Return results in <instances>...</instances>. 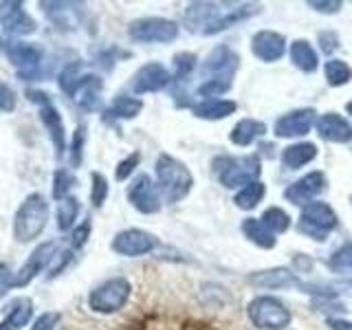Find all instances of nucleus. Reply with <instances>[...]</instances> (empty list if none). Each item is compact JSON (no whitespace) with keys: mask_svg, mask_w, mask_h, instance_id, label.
Returning <instances> with one entry per match:
<instances>
[{"mask_svg":"<svg viewBox=\"0 0 352 330\" xmlns=\"http://www.w3.org/2000/svg\"><path fill=\"white\" fill-rule=\"evenodd\" d=\"M238 62H240L238 53L231 51L227 44H218L216 49L209 51L201 66L205 82L198 86V95L207 99H216L220 95H225L231 88V84H234Z\"/></svg>","mask_w":352,"mask_h":330,"instance_id":"1","label":"nucleus"},{"mask_svg":"<svg viewBox=\"0 0 352 330\" xmlns=\"http://www.w3.org/2000/svg\"><path fill=\"white\" fill-rule=\"evenodd\" d=\"M51 218V205L47 201V196L40 192H31L25 196L14 214V225H11V234L14 240L20 245H31L36 242L44 229L49 225Z\"/></svg>","mask_w":352,"mask_h":330,"instance_id":"2","label":"nucleus"},{"mask_svg":"<svg viewBox=\"0 0 352 330\" xmlns=\"http://www.w3.org/2000/svg\"><path fill=\"white\" fill-rule=\"evenodd\" d=\"M58 86L64 95L75 99L84 110H97L102 106V80L93 73H84L82 62H69L58 75Z\"/></svg>","mask_w":352,"mask_h":330,"instance_id":"3","label":"nucleus"},{"mask_svg":"<svg viewBox=\"0 0 352 330\" xmlns=\"http://www.w3.org/2000/svg\"><path fill=\"white\" fill-rule=\"evenodd\" d=\"M154 174H157L159 194L163 196L165 203H181L192 192L194 176L190 168L183 161L174 159L172 154H159L157 163H154Z\"/></svg>","mask_w":352,"mask_h":330,"instance_id":"4","label":"nucleus"},{"mask_svg":"<svg viewBox=\"0 0 352 330\" xmlns=\"http://www.w3.org/2000/svg\"><path fill=\"white\" fill-rule=\"evenodd\" d=\"M130 293H132L130 280L117 275V278H108L104 282H99L97 286H93V289L88 291L86 304L97 315H113V313H119L121 308L128 304Z\"/></svg>","mask_w":352,"mask_h":330,"instance_id":"5","label":"nucleus"},{"mask_svg":"<svg viewBox=\"0 0 352 330\" xmlns=\"http://www.w3.org/2000/svg\"><path fill=\"white\" fill-rule=\"evenodd\" d=\"M0 51L5 53V58L11 62L22 82H36L40 77L44 60V51L40 44L25 40H3L0 42Z\"/></svg>","mask_w":352,"mask_h":330,"instance_id":"6","label":"nucleus"},{"mask_svg":"<svg viewBox=\"0 0 352 330\" xmlns=\"http://www.w3.org/2000/svg\"><path fill=\"white\" fill-rule=\"evenodd\" d=\"M25 97L29 99L31 104L38 106V115H40V124L44 126V130L49 132V139L53 143L55 157L62 159L64 152L69 150L66 148V128H64V119L60 115L58 106L53 104V99L49 93L40 91V88H27Z\"/></svg>","mask_w":352,"mask_h":330,"instance_id":"7","label":"nucleus"},{"mask_svg":"<svg viewBox=\"0 0 352 330\" xmlns=\"http://www.w3.org/2000/svg\"><path fill=\"white\" fill-rule=\"evenodd\" d=\"M214 174L223 187L236 190V187H245L253 181H258L262 172L258 157H218L212 161Z\"/></svg>","mask_w":352,"mask_h":330,"instance_id":"8","label":"nucleus"},{"mask_svg":"<svg viewBox=\"0 0 352 330\" xmlns=\"http://www.w3.org/2000/svg\"><path fill=\"white\" fill-rule=\"evenodd\" d=\"M337 225H339V218L335 214V209L328 203L315 201L304 207L300 223H297V231L315 242H324L337 229Z\"/></svg>","mask_w":352,"mask_h":330,"instance_id":"9","label":"nucleus"},{"mask_svg":"<svg viewBox=\"0 0 352 330\" xmlns=\"http://www.w3.org/2000/svg\"><path fill=\"white\" fill-rule=\"evenodd\" d=\"M249 319L260 330H284L291 324V311L278 297L260 295L249 304Z\"/></svg>","mask_w":352,"mask_h":330,"instance_id":"10","label":"nucleus"},{"mask_svg":"<svg viewBox=\"0 0 352 330\" xmlns=\"http://www.w3.org/2000/svg\"><path fill=\"white\" fill-rule=\"evenodd\" d=\"M128 38L146 44H170L179 38V25L170 18H137L128 25Z\"/></svg>","mask_w":352,"mask_h":330,"instance_id":"11","label":"nucleus"},{"mask_svg":"<svg viewBox=\"0 0 352 330\" xmlns=\"http://www.w3.org/2000/svg\"><path fill=\"white\" fill-rule=\"evenodd\" d=\"M0 29L9 38L20 40L38 31V22L25 9L22 0H3L0 3Z\"/></svg>","mask_w":352,"mask_h":330,"instance_id":"12","label":"nucleus"},{"mask_svg":"<svg viewBox=\"0 0 352 330\" xmlns=\"http://www.w3.org/2000/svg\"><path fill=\"white\" fill-rule=\"evenodd\" d=\"M58 253H60V245L55 240H47L36 245V249L29 253V258L16 273V289H25V286H29L40 273L49 271L53 260L58 258Z\"/></svg>","mask_w":352,"mask_h":330,"instance_id":"13","label":"nucleus"},{"mask_svg":"<svg viewBox=\"0 0 352 330\" xmlns=\"http://www.w3.org/2000/svg\"><path fill=\"white\" fill-rule=\"evenodd\" d=\"M159 247L157 236H152L146 229H124L117 231L113 242H110V249H113L117 256L124 258H141L148 256L154 249Z\"/></svg>","mask_w":352,"mask_h":330,"instance_id":"14","label":"nucleus"},{"mask_svg":"<svg viewBox=\"0 0 352 330\" xmlns=\"http://www.w3.org/2000/svg\"><path fill=\"white\" fill-rule=\"evenodd\" d=\"M227 11L229 9H223L216 3H192L187 5L183 14V25L192 33L201 31L205 36H212V33H216L220 20H223Z\"/></svg>","mask_w":352,"mask_h":330,"instance_id":"15","label":"nucleus"},{"mask_svg":"<svg viewBox=\"0 0 352 330\" xmlns=\"http://www.w3.org/2000/svg\"><path fill=\"white\" fill-rule=\"evenodd\" d=\"M128 203L137 209L139 214H157L161 209L159 187L148 174H137L128 185Z\"/></svg>","mask_w":352,"mask_h":330,"instance_id":"16","label":"nucleus"},{"mask_svg":"<svg viewBox=\"0 0 352 330\" xmlns=\"http://www.w3.org/2000/svg\"><path fill=\"white\" fill-rule=\"evenodd\" d=\"M172 84V75L159 62H148L132 75L130 80V91L135 95H148V93H159L163 88Z\"/></svg>","mask_w":352,"mask_h":330,"instance_id":"17","label":"nucleus"},{"mask_svg":"<svg viewBox=\"0 0 352 330\" xmlns=\"http://www.w3.org/2000/svg\"><path fill=\"white\" fill-rule=\"evenodd\" d=\"M326 190V174L324 172H311L304 179H297L293 185L284 190V198L291 205L306 207L315 203V198Z\"/></svg>","mask_w":352,"mask_h":330,"instance_id":"18","label":"nucleus"},{"mask_svg":"<svg viewBox=\"0 0 352 330\" xmlns=\"http://www.w3.org/2000/svg\"><path fill=\"white\" fill-rule=\"evenodd\" d=\"M313 124H315V110L313 108H297V110H291V113L282 115L278 121H275L273 132H275V137H280V139H295V137L308 135Z\"/></svg>","mask_w":352,"mask_h":330,"instance_id":"19","label":"nucleus"},{"mask_svg":"<svg viewBox=\"0 0 352 330\" xmlns=\"http://www.w3.org/2000/svg\"><path fill=\"white\" fill-rule=\"evenodd\" d=\"M251 51L258 60L262 62H278L284 58L286 53V38L278 31H258L256 36L251 38Z\"/></svg>","mask_w":352,"mask_h":330,"instance_id":"20","label":"nucleus"},{"mask_svg":"<svg viewBox=\"0 0 352 330\" xmlns=\"http://www.w3.org/2000/svg\"><path fill=\"white\" fill-rule=\"evenodd\" d=\"M315 126H317V135L324 141H330V143H350L352 141V124L346 117H341L337 113L322 115L315 121Z\"/></svg>","mask_w":352,"mask_h":330,"instance_id":"21","label":"nucleus"},{"mask_svg":"<svg viewBox=\"0 0 352 330\" xmlns=\"http://www.w3.org/2000/svg\"><path fill=\"white\" fill-rule=\"evenodd\" d=\"M249 282L258 289H291V286H300L302 282L300 278L286 267H275V269H267V271H256L249 275Z\"/></svg>","mask_w":352,"mask_h":330,"instance_id":"22","label":"nucleus"},{"mask_svg":"<svg viewBox=\"0 0 352 330\" xmlns=\"http://www.w3.org/2000/svg\"><path fill=\"white\" fill-rule=\"evenodd\" d=\"M33 302L31 297H16L7 306L5 317L0 319V330H22L33 322Z\"/></svg>","mask_w":352,"mask_h":330,"instance_id":"23","label":"nucleus"},{"mask_svg":"<svg viewBox=\"0 0 352 330\" xmlns=\"http://www.w3.org/2000/svg\"><path fill=\"white\" fill-rule=\"evenodd\" d=\"M143 110V102L139 97H132V95H117L110 106L104 110V121L106 124H113V121H128V119H135L141 115Z\"/></svg>","mask_w":352,"mask_h":330,"instance_id":"24","label":"nucleus"},{"mask_svg":"<svg viewBox=\"0 0 352 330\" xmlns=\"http://www.w3.org/2000/svg\"><path fill=\"white\" fill-rule=\"evenodd\" d=\"M264 132H267V126L262 124L258 119H240L238 124L234 126V130L229 132V141L234 146L247 148L251 143H256Z\"/></svg>","mask_w":352,"mask_h":330,"instance_id":"25","label":"nucleus"},{"mask_svg":"<svg viewBox=\"0 0 352 330\" xmlns=\"http://www.w3.org/2000/svg\"><path fill=\"white\" fill-rule=\"evenodd\" d=\"M317 157V146L311 141L293 143L282 152V165L286 170H300Z\"/></svg>","mask_w":352,"mask_h":330,"instance_id":"26","label":"nucleus"},{"mask_svg":"<svg viewBox=\"0 0 352 330\" xmlns=\"http://www.w3.org/2000/svg\"><path fill=\"white\" fill-rule=\"evenodd\" d=\"M289 58L295 64V69H300L304 73H315L319 69L317 51L308 40H295L289 47Z\"/></svg>","mask_w":352,"mask_h":330,"instance_id":"27","label":"nucleus"},{"mask_svg":"<svg viewBox=\"0 0 352 330\" xmlns=\"http://www.w3.org/2000/svg\"><path fill=\"white\" fill-rule=\"evenodd\" d=\"M236 108H238V104L234 99H205V102L194 106V115L198 119L216 121V119H225L229 115H234Z\"/></svg>","mask_w":352,"mask_h":330,"instance_id":"28","label":"nucleus"},{"mask_svg":"<svg viewBox=\"0 0 352 330\" xmlns=\"http://www.w3.org/2000/svg\"><path fill=\"white\" fill-rule=\"evenodd\" d=\"M242 234H245L253 245H258L262 249H273L278 245V238H275L273 231L262 223L260 218H245L242 220Z\"/></svg>","mask_w":352,"mask_h":330,"instance_id":"29","label":"nucleus"},{"mask_svg":"<svg viewBox=\"0 0 352 330\" xmlns=\"http://www.w3.org/2000/svg\"><path fill=\"white\" fill-rule=\"evenodd\" d=\"M80 212H82V205L75 196L64 198V201L58 203V209H55V225H58L60 231H73L77 227Z\"/></svg>","mask_w":352,"mask_h":330,"instance_id":"30","label":"nucleus"},{"mask_svg":"<svg viewBox=\"0 0 352 330\" xmlns=\"http://www.w3.org/2000/svg\"><path fill=\"white\" fill-rule=\"evenodd\" d=\"M77 185V179L71 170L66 168H58L53 172V181H51V196L55 203L64 201V198L71 196V190Z\"/></svg>","mask_w":352,"mask_h":330,"instance_id":"31","label":"nucleus"},{"mask_svg":"<svg viewBox=\"0 0 352 330\" xmlns=\"http://www.w3.org/2000/svg\"><path fill=\"white\" fill-rule=\"evenodd\" d=\"M324 75H326L328 86L339 88V86H346L352 80V69L344 60H328L324 64Z\"/></svg>","mask_w":352,"mask_h":330,"instance_id":"32","label":"nucleus"},{"mask_svg":"<svg viewBox=\"0 0 352 330\" xmlns=\"http://www.w3.org/2000/svg\"><path fill=\"white\" fill-rule=\"evenodd\" d=\"M264 192H267V190H264V183L253 181V183H249V185L242 187V190L236 194L234 203H236V207H240V209H253V207H258V205L262 203Z\"/></svg>","mask_w":352,"mask_h":330,"instance_id":"33","label":"nucleus"},{"mask_svg":"<svg viewBox=\"0 0 352 330\" xmlns=\"http://www.w3.org/2000/svg\"><path fill=\"white\" fill-rule=\"evenodd\" d=\"M260 220L273 231V234H284V231L291 227V218H289V214H286L284 209H280V207H269V209H264V214H262Z\"/></svg>","mask_w":352,"mask_h":330,"instance_id":"34","label":"nucleus"},{"mask_svg":"<svg viewBox=\"0 0 352 330\" xmlns=\"http://www.w3.org/2000/svg\"><path fill=\"white\" fill-rule=\"evenodd\" d=\"M108 194H110V185L106 176L102 172H91V205L95 209L104 207Z\"/></svg>","mask_w":352,"mask_h":330,"instance_id":"35","label":"nucleus"},{"mask_svg":"<svg viewBox=\"0 0 352 330\" xmlns=\"http://www.w3.org/2000/svg\"><path fill=\"white\" fill-rule=\"evenodd\" d=\"M84 146H86V126H77L73 130V137L69 143V161L71 168H80L82 159H84Z\"/></svg>","mask_w":352,"mask_h":330,"instance_id":"36","label":"nucleus"},{"mask_svg":"<svg viewBox=\"0 0 352 330\" xmlns=\"http://www.w3.org/2000/svg\"><path fill=\"white\" fill-rule=\"evenodd\" d=\"M328 267L333 273H348L352 271V242H348V245L339 247L333 256H330L328 260Z\"/></svg>","mask_w":352,"mask_h":330,"instance_id":"37","label":"nucleus"},{"mask_svg":"<svg viewBox=\"0 0 352 330\" xmlns=\"http://www.w3.org/2000/svg\"><path fill=\"white\" fill-rule=\"evenodd\" d=\"M196 55L194 53H179V55H174V69H176V75H174V80H187L194 69H196Z\"/></svg>","mask_w":352,"mask_h":330,"instance_id":"38","label":"nucleus"},{"mask_svg":"<svg viewBox=\"0 0 352 330\" xmlns=\"http://www.w3.org/2000/svg\"><path fill=\"white\" fill-rule=\"evenodd\" d=\"M139 163H141V154H139V152L128 154V157H126L124 161H119V163H117V168H115V179H117L119 183L128 181L130 176L135 174V170L139 168Z\"/></svg>","mask_w":352,"mask_h":330,"instance_id":"39","label":"nucleus"},{"mask_svg":"<svg viewBox=\"0 0 352 330\" xmlns=\"http://www.w3.org/2000/svg\"><path fill=\"white\" fill-rule=\"evenodd\" d=\"M91 231H93L91 218H88V220H82V223L71 231V238H69L71 249H73V251L84 249V247H86V242H88V238H91Z\"/></svg>","mask_w":352,"mask_h":330,"instance_id":"40","label":"nucleus"},{"mask_svg":"<svg viewBox=\"0 0 352 330\" xmlns=\"http://www.w3.org/2000/svg\"><path fill=\"white\" fill-rule=\"evenodd\" d=\"M18 106V95L7 82H0V115L14 113Z\"/></svg>","mask_w":352,"mask_h":330,"instance_id":"41","label":"nucleus"},{"mask_svg":"<svg viewBox=\"0 0 352 330\" xmlns=\"http://www.w3.org/2000/svg\"><path fill=\"white\" fill-rule=\"evenodd\" d=\"M60 319H62V315H60L58 311L40 313V315L31 322V330H55V328L60 326Z\"/></svg>","mask_w":352,"mask_h":330,"instance_id":"42","label":"nucleus"},{"mask_svg":"<svg viewBox=\"0 0 352 330\" xmlns=\"http://www.w3.org/2000/svg\"><path fill=\"white\" fill-rule=\"evenodd\" d=\"M11 289H16V271H11L7 262H0V300H5Z\"/></svg>","mask_w":352,"mask_h":330,"instance_id":"43","label":"nucleus"},{"mask_svg":"<svg viewBox=\"0 0 352 330\" xmlns=\"http://www.w3.org/2000/svg\"><path fill=\"white\" fill-rule=\"evenodd\" d=\"M73 249L69 247V249H64V251H60L58 253V258H55L53 260V264H51V267H49V275H47V278L49 280H53V278H58V275L66 269V267H69V264L73 262Z\"/></svg>","mask_w":352,"mask_h":330,"instance_id":"44","label":"nucleus"},{"mask_svg":"<svg viewBox=\"0 0 352 330\" xmlns=\"http://www.w3.org/2000/svg\"><path fill=\"white\" fill-rule=\"evenodd\" d=\"M319 47H322L324 53H333L339 47V38L335 36L333 31H324L319 33Z\"/></svg>","mask_w":352,"mask_h":330,"instance_id":"45","label":"nucleus"},{"mask_svg":"<svg viewBox=\"0 0 352 330\" xmlns=\"http://www.w3.org/2000/svg\"><path fill=\"white\" fill-rule=\"evenodd\" d=\"M308 7H313L315 11H319V14H337V11L341 9V3H337V0H324V3L311 0V3H308Z\"/></svg>","mask_w":352,"mask_h":330,"instance_id":"46","label":"nucleus"},{"mask_svg":"<svg viewBox=\"0 0 352 330\" xmlns=\"http://www.w3.org/2000/svg\"><path fill=\"white\" fill-rule=\"evenodd\" d=\"M328 326L333 330H352V322H346V319H328Z\"/></svg>","mask_w":352,"mask_h":330,"instance_id":"47","label":"nucleus"},{"mask_svg":"<svg viewBox=\"0 0 352 330\" xmlns=\"http://www.w3.org/2000/svg\"><path fill=\"white\" fill-rule=\"evenodd\" d=\"M346 110H348V115L352 117V102H348V104H346Z\"/></svg>","mask_w":352,"mask_h":330,"instance_id":"48","label":"nucleus"},{"mask_svg":"<svg viewBox=\"0 0 352 330\" xmlns=\"http://www.w3.org/2000/svg\"><path fill=\"white\" fill-rule=\"evenodd\" d=\"M350 203H352V196H350Z\"/></svg>","mask_w":352,"mask_h":330,"instance_id":"49","label":"nucleus"}]
</instances>
